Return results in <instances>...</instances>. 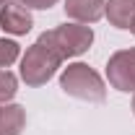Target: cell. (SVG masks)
<instances>
[{"label":"cell","mask_w":135,"mask_h":135,"mask_svg":"<svg viewBox=\"0 0 135 135\" xmlns=\"http://www.w3.org/2000/svg\"><path fill=\"white\" fill-rule=\"evenodd\" d=\"M60 88L68 96L81 101H91V104H101L107 99V86L101 81V75L88 68L86 62H73L62 70L60 75Z\"/></svg>","instance_id":"1"},{"label":"cell","mask_w":135,"mask_h":135,"mask_svg":"<svg viewBox=\"0 0 135 135\" xmlns=\"http://www.w3.org/2000/svg\"><path fill=\"white\" fill-rule=\"evenodd\" d=\"M62 65V57L44 42H34L21 57V81L26 86H44L52 75L57 73V68Z\"/></svg>","instance_id":"2"},{"label":"cell","mask_w":135,"mask_h":135,"mask_svg":"<svg viewBox=\"0 0 135 135\" xmlns=\"http://www.w3.org/2000/svg\"><path fill=\"white\" fill-rule=\"evenodd\" d=\"M39 42L50 44L62 60H68V57H78L88 52V47L94 44V31L86 23H60L50 31H44L39 36Z\"/></svg>","instance_id":"3"},{"label":"cell","mask_w":135,"mask_h":135,"mask_svg":"<svg viewBox=\"0 0 135 135\" xmlns=\"http://www.w3.org/2000/svg\"><path fill=\"white\" fill-rule=\"evenodd\" d=\"M107 78H109L112 88H117L122 94H130V91L135 94V47L119 50L109 57Z\"/></svg>","instance_id":"4"},{"label":"cell","mask_w":135,"mask_h":135,"mask_svg":"<svg viewBox=\"0 0 135 135\" xmlns=\"http://www.w3.org/2000/svg\"><path fill=\"white\" fill-rule=\"evenodd\" d=\"M34 26V18L26 5H21L18 0H8L5 5H0V29L13 36H23L29 34Z\"/></svg>","instance_id":"5"},{"label":"cell","mask_w":135,"mask_h":135,"mask_svg":"<svg viewBox=\"0 0 135 135\" xmlns=\"http://www.w3.org/2000/svg\"><path fill=\"white\" fill-rule=\"evenodd\" d=\"M107 0H65V16L78 23H96L104 18Z\"/></svg>","instance_id":"6"},{"label":"cell","mask_w":135,"mask_h":135,"mask_svg":"<svg viewBox=\"0 0 135 135\" xmlns=\"http://www.w3.org/2000/svg\"><path fill=\"white\" fill-rule=\"evenodd\" d=\"M104 16L114 29H130L135 21V0H107Z\"/></svg>","instance_id":"7"},{"label":"cell","mask_w":135,"mask_h":135,"mask_svg":"<svg viewBox=\"0 0 135 135\" xmlns=\"http://www.w3.org/2000/svg\"><path fill=\"white\" fill-rule=\"evenodd\" d=\"M26 127V109L21 104L0 107V135H21Z\"/></svg>","instance_id":"8"},{"label":"cell","mask_w":135,"mask_h":135,"mask_svg":"<svg viewBox=\"0 0 135 135\" xmlns=\"http://www.w3.org/2000/svg\"><path fill=\"white\" fill-rule=\"evenodd\" d=\"M16 91H18V78L11 70H0V104H8L16 96Z\"/></svg>","instance_id":"9"},{"label":"cell","mask_w":135,"mask_h":135,"mask_svg":"<svg viewBox=\"0 0 135 135\" xmlns=\"http://www.w3.org/2000/svg\"><path fill=\"white\" fill-rule=\"evenodd\" d=\"M21 55V47H18L13 39H0V70L8 65H13Z\"/></svg>","instance_id":"10"},{"label":"cell","mask_w":135,"mask_h":135,"mask_svg":"<svg viewBox=\"0 0 135 135\" xmlns=\"http://www.w3.org/2000/svg\"><path fill=\"white\" fill-rule=\"evenodd\" d=\"M18 3L26 5V8H34V11H50L57 0H18Z\"/></svg>","instance_id":"11"},{"label":"cell","mask_w":135,"mask_h":135,"mask_svg":"<svg viewBox=\"0 0 135 135\" xmlns=\"http://www.w3.org/2000/svg\"><path fill=\"white\" fill-rule=\"evenodd\" d=\"M130 31H133V34H135V21H133V26H130Z\"/></svg>","instance_id":"12"},{"label":"cell","mask_w":135,"mask_h":135,"mask_svg":"<svg viewBox=\"0 0 135 135\" xmlns=\"http://www.w3.org/2000/svg\"><path fill=\"white\" fill-rule=\"evenodd\" d=\"M133 114H135V96H133Z\"/></svg>","instance_id":"13"},{"label":"cell","mask_w":135,"mask_h":135,"mask_svg":"<svg viewBox=\"0 0 135 135\" xmlns=\"http://www.w3.org/2000/svg\"><path fill=\"white\" fill-rule=\"evenodd\" d=\"M5 3H8V0H0V5H5Z\"/></svg>","instance_id":"14"}]
</instances>
